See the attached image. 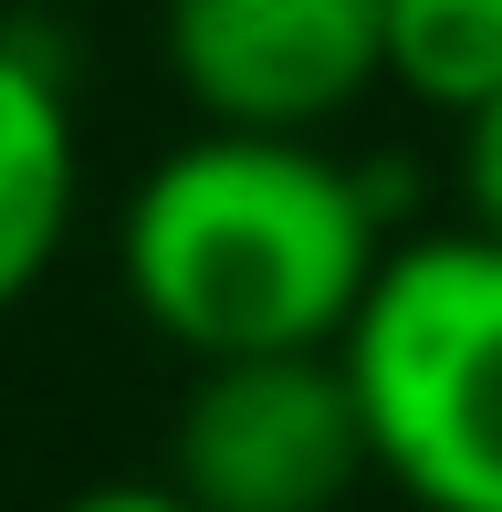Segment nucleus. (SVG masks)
<instances>
[{
	"label": "nucleus",
	"mask_w": 502,
	"mask_h": 512,
	"mask_svg": "<svg viewBox=\"0 0 502 512\" xmlns=\"http://www.w3.org/2000/svg\"><path fill=\"white\" fill-rule=\"evenodd\" d=\"M387 189L272 126H199L136 168L116 209V283L157 345L189 366L346 345L387 262Z\"/></svg>",
	"instance_id": "1"
},
{
	"label": "nucleus",
	"mask_w": 502,
	"mask_h": 512,
	"mask_svg": "<svg viewBox=\"0 0 502 512\" xmlns=\"http://www.w3.org/2000/svg\"><path fill=\"white\" fill-rule=\"evenodd\" d=\"M346 387L367 408L377 481L419 512H502V241L408 230L387 241L346 324Z\"/></svg>",
	"instance_id": "2"
},
{
	"label": "nucleus",
	"mask_w": 502,
	"mask_h": 512,
	"mask_svg": "<svg viewBox=\"0 0 502 512\" xmlns=\"http://www.w3.org/2000/svg\"><path fill=\"white\" fill-rule=\"evenodd\" d=\"M367 471V408L335 345L199 366L168 429V481L199 512H335Z\"/></svg>",
	"instance_id": "3"
},
{
	"label": "nucleus",
	"mask_w": 502,
	"mask_h": 512,
	"mask_svg": "<svg viewBox=\"0 0 502 512\" xmlns=\"http://www.w3.org/2000/svg\"><path fill=\"white\" fill-rule=\"evenodd\" d=\"M157 42L199 126L325 136L387 84V0H168Z\"/></svg>",
	"instance_id": "4"
},
{
	"label": "nucleus",
	"mask_w": 502,
	"mask_h": 512,
	"mask_svg": "<svg viewBox=\"0 0 502 512\" xmlns=\"http://www.w3.org/2000/svg\"><path fill=\"white\" fill-rule=\"evenodd\" d=\"M84 209V126L74 84L21 21H0V314L53 283Z\"/></svg>",
	"instance_id": "5"
},
{
	"label": "nucleus",
	"mask_w": 502,
	"mask_h": 512,
	"mask_svg": "<svg viewBox=\"0 0 502 512\" xmlns=\"http://www.w3.org/2000/svg\"><path fill=\"white\" fill-rule=\"evenodd\" d=\"M387 84L461 126L502 95V0H387Z\"/></svg>",
	"instance_id": "6"
},
{
	"label": "nucleus",
	"mask_w": 502,
	"mask_h": 512,
	"mask_svg": "<svg viewBox=\"0 0 502 512\" xmlns=\"http://www.w3.org/2000/svg\"><path fill=\"white\" fill-rule=\"evenodd\" d=\"M461 220L502 241V95L461 115Z\"/></svg>",
	"instance_id": "7"
},
{
	"label": "nucleus",
	"mask_w": 502,
	"mask_h": 512,
	"mask_svg": "<svg viewBox=\"0 0 502 512\" xmlns=\"http://www.w3.org/2000/svg\"><path fill=\"white\" fill-rule=\"evenodd\" d=\"M53 512H199V502L178 492V481H95V492H74Z\"/></svg>",
	"instance_id": "8"
}]
</instances>
